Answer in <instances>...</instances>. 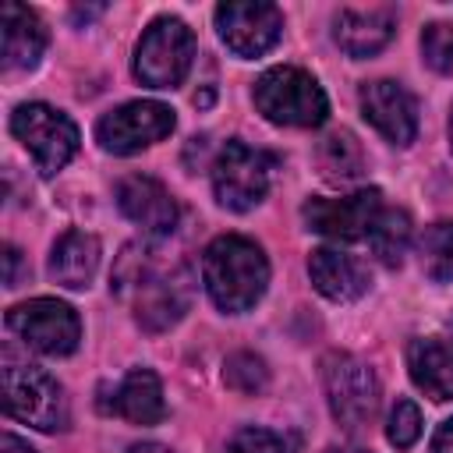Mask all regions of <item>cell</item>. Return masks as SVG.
<instances>
[{
  "mask_svg": "<svg viewBox=\"0 0 453 453\" xmlns=\"http://www.w3.org/2000/svg\"><path fill=\"white\" fill-rule=\"evenodd\" d=\"M202 280L219 311L241 315L258 304L269 283V262L265 251L241 234L216 237L202 255Z\"/></svg>",
  "mask_w": 453,
  "mask_h": 453,
  "instance_id": "6da1fadb",
  "label": "cell"
},
{
  "mask_svg": "<svg viewBox=\"0 0 453 453\" xmlns=\"http://www.w3.org/2000/svg\"><path fill=\"white\" fill-rule=\"evenodd\" d=\"M4 411L39 432H60L71 421L60 382L46 368L18 361L11 350H4Z\"/></svg>",
  "mask_w": 453,
  "mask_h": 453,
  "instance_id": "7a4b0ae2",
  "label": "cell"
},
{
  "mask_svg": "<svg viewBox=\"0 0 453 453\" xmlns=\"http://www.w3.org/2000/svg\"><path fill=\"white\" fill-rule=\"evenodd\" d=\"M113 287L120 294H134V319L142 322V329L159 333L170 329L191 301V287H188V273H149L145 265L134 262V248L124 251L120 269L113 273Z\"/></svg>",
  "mask_w": 453,
  "mask_h": 453,
  "instance_id": "3957f363",
  "label": "cell"
},
{
  "mask_svg": "<svg viewBox=\"0 0 453 453\" xmlns=\"http://www.w3.org/2000/svg\"><path fill=\"white\" fill-rule=\"evenodd\" d=\"M255 106L283 127H319L329 113L322 85L301 67H273L255 81Z\"/></svg>",
  "mask_w": 453,
  "mask_h": 453,
  "instance_id": "277c9868",
  "label": "cell"
},
{
  "mask_svg": "<svg viewBox=\"0 0 453 453\" xmlns=\"http://www.w3.org/2000/svg\"><path fill=\"white\" fill-rule=\"evenodd\" d=\"M195 60V35L180 18H156L134 46V78L149 88H177Z\"/></svg>",
  "mask_w": 453,
  "mask_h": 453,
  "instance_id": "5b68a950",
  "label": "cell"
},
{
  "mask_svg": "<svg viewBox=\"0 0 453 453\" xmlns=\"http://www.w3.org/2000/svg\"><path fill=\"white\" fill-rule=\"evenodd\" d=\"M273 156L262 149H251L241 138H230L216 159H212V191L219 198V205L234 209V212H248L255 209L273 180Z\"/></svg>",
  "mask_w": 453,
  "mask_h": 453,
  "instance_id": "8992f818",
  "label": "cell"
},
{
  "mask_svg": "<svg viewBox=\"0 0 453 453\" xmlns=\"http://www.w3.org/2000/svg\"><path fill=\"white\" fill-rule=\"evenodd\" d=\"M11 131L32 152L42 177H53L57 170H64L78 152V127L71 124L67 113L46 103H21L11 113Z\"/></svg>",
  "mask_w": 453,
  "mask_h": 453,
  "instance_id": "52a82bcc",
  "label": "cell"
},
{
  "mask_svg": "<svg viewBox=\"0 0 453 453\" xmlns=\"http://www.w3.org/2000/svg\"><path fill=\"white\" fill-rule=\"evenodd\" d=\"M322 386H326L333 418L347 432H357L375 418L379 382L365 361H357L350 354H326L322 357Z\"/></svg>",
  "mask_w": 453,
  "mask_h": 453,
  "instance_id": "ba28073f",
  "label": "cell"
},
{
  "mask_svg": "<svg viewBox=\"0 0 453 453\" xmlns=\"http://www.w3.org/2000/svg\"><path fill=\"white\" fill-rule=\"evenodd\" d=\"M7 329L18 333L32 350L64 357L81 340V319L67 301L57 297H32L7 311Z\"/></svg>",
  "mask_w": 453,
  "mask_h": 453,
  "instance_id": "9c48e42d",
  "label": "cell"
},
{
  "mask_svg": "<svg viewBox=\"0 0 453 453\" xmlns=\"http://www.w3.org/2000/svg\"><path fill=\"white\" fill-rule=\"evenodd\" d=\"M177 117L166 103L156 99H138V103H124L117 110H110L99 124H96V138L106 152L113 156H131L145 145L163 142L173 131Z\"/></svg>",
  "mask_w": 453,
  "mask_h": 453,
  "instance_id": "30bf717a",
  "label": "cell"
},
{
  "mask_svg": "<svg viewBox=\"0 0 453 453\" xmlns=\"http://www.w3.org/2000/svg\"><path fill=\"white\" fill-rule=\"evenodd\" d=\"M382 191L379 188H361L354 195L340 198H308L301 216L308 230L333 237V241H368L379 212H382Z\"/></svg>",
  "mask_w": 453,
  "mask_h": 453,
  "instance_id": "8fae6325",
  "label": "cell"
},
{
  "mask_svg": "<svg viewBox=\"0 0 453 453\" xmlns=\"http://www.w3.org/2000/svg\"><path fill=\"white\" fill-rule=\"evenodd\" d=\"M216 32L237 57H262L283 35V14L276 4H219Z\"/></svg>",
  "mask_w": 453,
  "mask_h": 453,
  "instance_id": "7c38bea8",
  "label": "cell"
},
{
  "mask_svg": "<svg viewBox=\"0 0 453 453\" xmlns=\"http://www.w3.org/2000/svg\"><path fill=\"white\" fill-rule=\"evenodd\" d=\"M361 113L393 145H411L418 134V106H414V96L400 81H389V78L365 81L361 85Z\"/></svg>",
  "mask_w": 453,
  "mask_h": 453,
  "instance_id": "4fadbf2b",
  "label": "cell"
},
{
  "mask_svg": "<svg viewBox=\"0 0 453 453\" xmlns=\"http://www.w3.org/2000/svg\"><path fill=\"white\" fill-rule=\"evenodd\" d=\"M117 205L149 237H166L177 226V202L156 177H145V173L124 177L117 184Z\"/></svg>",
  "mask_w": 453,
  "mask_h": 453,
  "instance_id": "5bb4252c",
  "label": "cell"
},
{
  "mask_svg": "<svg viewBox=\"0 0 453 453\" xmlns=\"http://www.w3.org/2000/svg\"><path fill=\"white\" fill-rule=\"evenodd\" d=\"M333 35L340 42V50L354 60L361 57H375L396 32V11L393 7H343L333 21Z\"/></svg>",
  "mask_w": 453,
  "mask_h": 453,
  "instance_id": "9a60e30c",
  "label": "cell"
},
{
  "mask_svg": "<svg viewBox=\"0 0 453 453\" xmlns=\"http://www.w3.org/2000/svg\"><path fill=\"white\" fill-rule=\"evenodd\" d=\"M407 372L432 400H453V336H421L407 347Z\"/></svg>",
  "mask_w": 453,
  "mask_h": 453,
  "instance_id": "2e32d148",
  "label": "cell"
},
{
  "mask_svg": "<svg viewBox=\"0 0 453 453\" xmlns=\"http://www.w3.org/2000/svg\"><path fill=\"white\" fill-rule=\"evenodd\" d=\"M308 276L315 290L329 301H357L368 290V269L354 255H343L336 248H315L308 255Z\"/></svg>",
  "mask_w": 453,
  "mask_h": 453,
  "instance_id": "e0dca14e",
  "label": "cell"
},
{
  "mask_svg": "<svg viewBox=\"0 0 453 453\" xmlns=\"http://www.w3.org/2000/svg\"><path fill=\"white\" fill-rule=\"evenodd\" d=\"M106 411L131 425H159L166 418L159 375L152 368H131L113 389V400L106 403Z\"/></svg>",
  "mask_w": 453,
  "mask_h": 453,
  "instance_id": "ac0fdd59",
  "label": "cell"
},
{
  "mask_svg": "<svg viewBox=\"0 0 453 453\" xmlns=\"http://www.w3.org/2000/svg\"><path fill=\"white\" fill-rule=\"evenodd\" d=\"M99 269V241L85 230H67L50 255V276L67 290H85Z\"/></svg>",
  "mask_w": 453,
  "mask_h": 453,
  "instance_id": "d6986e66",
  "label": "cell"
},
{
  "mask_svg": "<svg viewBox=\"0 0 453 453\" xmlns=\"http://www.w3.org/2000/svg\"><path fill=\"white\" fill-rule=\"evenodd\" d=\"M42 50H46L42 21L28 7L7 4L4 7V67L7 71H28L39 64Z\"/></svg>",
  "mask_w": 453,
  "mask_h": 453,
  "instance_id": "ffe728a7",
  "label": "cell"
},
{
  "mask_svg": "<svg viewBox=\"0 0 453 453\" xmlns=\"http://www.w3.org/2000/svg\"><path fill=\"white\" fill-rule=\"evenodd\" d=\"M372 251L379 255V262L386 265H400L407 248H411V216L400 209H382L372 234H368Z\"/></svg>",
  "mask_w": 453,
  "mask_h": 453,
  "instance_id": "44dd1931",
  "label": "cell"
},
{
  "mask_svg": "<svg viewBox=\"0 0 453 453\" xmlns=\"http://www.w3.org/2000/svg\"><path fill=\"white\" fill-rule=\"evenodd\" d=\"M361 145L354 142L350 131H333L326 142H322V170L326 177L333 180H354L361 173Z\"/></svg>",
  "mask_w": 453,
  "mask_h": 453,
  "instance_id": "7402d4cb",
  "label": "cell"
},
{
  "mask_svg": "<svg viewBox=\"0 0 453 453\" xmlns=\"http://www.w3.org/2000/svg\"><path fill=\"white\" fill-rule=\"evenodd\" d=\"M421 262H425V273L439 283H449L453 280V219L446 223H435L425 230L421 237Z\"/></svg>",
  "mask_w": 453,
  "mask_h": 453,
  "instance_id": "603a6c76",
  "label": "cell"
},
{
  "mask_svg": "<svg viewBox=\"0 0 453 453\" xmlns=\"http://www.w3.org/2000/svg\"><path fill=\"white\" fill-rule=\"evenodd\" d=\"M223 379H226L230 389H237V393H244V396H255V393L265 389V382H269V368H265V361H262L258 354H251V350H237V354L226 357V365H223Z\"/></svg>",
  "mask_w": 453,
  "mask_h": 453,
  "instance_id": "cb8c5ba5",
  "label": "cell"
},
{
  "mask_svg": "<svg viewBox=\"0 0 453 453\" xmlns=\"http://www.w3.org/2000/svg\"><path fill=\"white\" fill-rule=\"evenodd\" d=\"M421 57L439 74L453 71V25L449 21H432L421 28Z\"/></svg>",
  "mask_w": 453,
  "mask_h": 453,
  "instance_id": "d4e9b609",
  "label": "cell"
},
{
  "mask_svg": "<svg viewBox=\"0 0 453 453\" xmlns=\"http://www.w3.org/2000/svg\"><path fill=\"white\" fill-rule=\"evenodd\" d=\"M223 453H294V446H290L287 435H280V432H273V428H255V425H248V428H241V432H234V435L226 439Z\"/></svg>",
  "mask_w": 453,
  "mask_h": 453,
  "instance_id": "484cf974",
  "label": "cell"
},
{
  "mask_svg": "<svg viewBox=\"0 0 453 453\" xmlns=\"http://www.w3.org/2000/svg\"><path fill=\"white\" fill-rule=\"evenodd\" d=\"M421 435V411L411 400H396V407L389 411V425H386V439L396 449H411Z\"/></svg>",
  "mask_w": 453,
  "mask_h": 453,
  "instance_id": "4316f807",
  "label": "cell"
},
{
  "mask_svg": "<svg viewBox=\"0 0 453 453\" xmlns=\"http://www.w3.org/2000/svg\"><path fill=\"white\" fill-rule=\"evenodd\" d=\"M432 453H453V418H446L432 435Z\"/></svg>",
  "mask_w": 453,
  "mask_h": 453,
  "instance_id": "83f0119b",
  "label": "cell"
},
{
  "mask_svg": "<svg viewBox=\"0 0 453 453\" xmlns=\"http://www.w3.org/2000/svg\"><path fill=\"white\" fill-rule=\"evenodd\" d=\"M4 258H7V273H4V283H7V287H18V265H21V251L7 244Z\"/></svg>",
  "mask_w": 453,
  "mask_h": 453,
  "instance_id": "f1b7e54d",
  "label": "cell"
},
{
  "mask_svg": "<svg viewBox=\"0 0 453 453\" xmlns=\"http://www.w3.org/2000/svg\"><path fill=\"white\" fill-rule=\"evenodd\" d=\"M0 453H35L28 442H21L18 435H11V432H4V439H0Z\"/></svg>",
  "mask_w": 453,
  "mask_h": 453,
  "instance_id": "f546056e",
  "label": "cell"
},
{
  "mask_svg": "<svg viewBox=\"0 0 453 453\" xmlns=\"http://www.w3.org/2000/svg\"><path fill=\"white\" fill-rule=\"evenodd\" d=\"M127 453H170V449L159 446V442H138V446H131Z\"/></svg>",
  "mask_w": 453,
  "mask_h": 453,
  "instance_id": "4dcf8cb0",
  "label": "cell"
},
{
  "mask_svg": "<svg viewBox=\"0 0 453 453\" xmlns=\"http://www.w3.org/2000/svg\"><path fill=\"white\" fill-rule=\"evenodd\" d=\"M326 453H372V449H365V446H329Z\"/></svg>",
  "mask_w": 453,
  "mask_h": 453,
  "instance_id": "1f68e13d",
  "label": "cell"
},
{
  "mask_svg": "<svg viewBox=\"0 0 453 453\" xmlns=\"http://www.w3.org/2000/svg\"><path fill=\"white\" fill-rule=\"evenodd\" d=\"M449 142H453V110H449Z\"/></svg>",
  "mask_w": 453,
  "mask_h": 453,
  "instance_id": "d6a6232c",
  "label": "cell"
}]
</instances>
